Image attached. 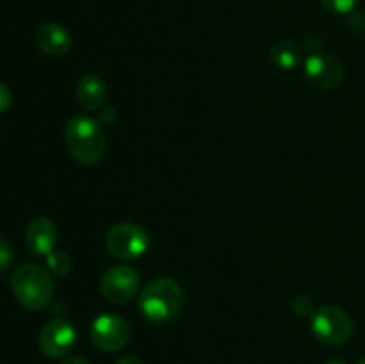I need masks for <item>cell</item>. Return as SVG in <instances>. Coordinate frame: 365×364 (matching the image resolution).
Returning a JSON list of instances; mask_svg holds the SVG:
<instances>
[{
  "label": "cell",
  "mask_w": 365,
  "mask_h": 364,
  "mask_svg": "<svg viewBox=\"0 0 365 364\" xmlns=\"http://www.w3.org/2000/svg\"><path fill=\"white\" fill-rule=\"evenodd\" d=\"M14 263V250L6 238H0V271L9 270Z\"/></svg>",
  "instance_id": "obj_16"
},
{
  "label": "cell",
  "mask_w": 365,
  "mask_h": 364,
  "mask_svg": "<svg viewBox=\"0 0 365 364\" xmlns=\"http://www.w3.org/2000/svg\"><path fill=\"white\" fill-rule=\"evenodd\" d=\"M114 118H116V109L114 107H107V109H102L98 114V121L102 125L113 123Z\"/></svg>",
  "instance_id": "obj_19"
},
{
  "label": "cell",
  "mask_w": 365,
  "mask_h": 364,
  "mask_svg": "<svg viewBox=\"0 0 365 364\" xmlns=\"http://www.w3.org/2000/svg\"><path fill=\"white\" fill-rule=\"evenodd\" d=\"M89 338H91L93 345L102 352H118L128 343L130 327H128L127 320L118 314H100L93 320Z\"/></svg>",
  "instance_id": "obj_7"
},
{
  "label": "cell",
  "mask_w": 365,
  "mask_h": 364,
  "mask_svg": "<svg viewBox=\"0 0 365 364\" xmlns=\"http://www.w3.org/2000/svg\"><path fill=\"white\" fill-rule=\"evenodd\" d=\"M314 338L323 345H342L353 334V320L344 309L337 305H323L314 310L310 320Z\"/></svg>",
  "instance_id": "obj_4"
},
{
  "label": "cell",
  "mask_w": 365,
  "mask_h": 364,
  "mask_svg": "<svg viewBox=\"0 0 365 364\" xmlns=\"http://www.w3.org/2000/svg\"><path fill=\"white\" fill-rule=\"evenodd\" d=\"M77 98L88 111H98L107 98V84L95 74L84 75L77 84Z\"/></svg>",
  "instance_id": "obj_12"
},
{
  "label": "cell",
  "mask_w": 365,
  "mask_h": 364,
  "mask_svg": "<svg viewBox=\"0 0 365 364\" xmlns=\"http://www.w3.org/2000/svg\"><path fill=\"white\" fill-rule=\"evenodd\" d=\"M305 77L310 84L321 89H334L344 81V68L341 61L335 59L330 54H317L307 57Z\"/></svg>",
  "instance_id": "obj_9"
},
{
  "label": "cell",
  "mask_w": 365,
  "mask_h": 364,
  "mask_svg": "<svg viewBox=\"0 0 365 364\" xmlns=\"http://www.w3.org/2000/svg\"><path fill=\"white\" fill-rule=\"evenodd\" d=\"M11 102H13V95H11V89L7 88L4 82H0V114L6 113L9 109Z\"/></svg>",
  "instance_id": "obj_18"
},
{
  "label": "cell",
  "mask_w": 365,
  "mask_h": 364,
  "mask_svg": "<svg viewBox=\"0 0 365 364\" xmlns=\"http://www.w3.org/2000/svg\"><path fill=\"white\" fill-rule=\"evenodd\" d=\"M25 241L29 250L36 256L46 257L53 252L57 241V227L50 218L38 216L29 223L25 232Z\"/></svg>",
  "instance_id": "obj_10"
},
{
  "label": "cell",
  "mask_w": 365,
  "mask_h": 364,
  "mask_svg": "<svg viewBox=\"0 0 365 364\" xmlns=\"http://www.w3.org/2000/svg\"><path fill=\"white\" fill-rule=\"evenodd\" d=\"M114 364H143V363H141V359H138V357L125 355V357H121V359H118Z\"/></svg>",
  "instance_id": "obj_21"
},
{
  "label": "cell",
  "mask_w": 365,
  "mask_h": 364,
  "mask_svg": "<svg viewBox=\"0 0 365 364\" xmlns=\"http://www.w3.org/2000/svg\"><path fill=\"white\" fill-rule=\"evenodd\" d=\"M11 288L18 302L29 310H41L48 305L56 289L50 271L34 263L21 264L14 270Z\"/></svg>",
  "instance_id": "obj_3"
},
{
  "label": "cell",
  "mask_w": 365,
  "mask_h": 364,
  "mask_svg": "<svg viewBox=\"0 0 365 364\" xmlns=\"http://www.w3.org/2000/svg\"><path fill=\"white\" fill-rule=\"evenodd\" d=\"M184 289L175 278L157 277L139 293V310L152 323H166L184 309Z\"/></svg>",
  "instance_id": "obj_1"
},
{
  "label": "cell",
  "mask_w": 365,
  "mask_h": 364,
  "mask_svg": "<svg viewBox=\"0 0 365 364\" xmlns=\"http://www.w3.org/2000/svg\"><path fill=\"white\" fill-rule=\"evenodd\" d=\"M139 285H141L139 273L127 264L110 266L100 278V293L103 298L118 305L134 298L139 293Z\"/></svg>",
  "instance_id": "obj_6"
},
{
  "label": "cell",
  "mask_w": 365,
  "mask_h": 364,
  "mask_svg": "<svg viewBox=\"0 0 365 364\" xmlns=\"http://www.w3.org/2000/svg\"><path fill=\"white\" fill-rule=\"evenodd\" d=\"M356 364H365V359H360L359 363H356Z\"/></svg>",
  "instance_id": "obj_23"
},
{
  "label": "cell",
  "mask_w": 365,
  "mask_h": 364,
  "mask_svg": "<svg viewBox=\"0 0 365 364\" xmlns=\"http://www.w3.org/2000/svg\"><path fill=\"white\" fill-rule=\"evenodd\" d=\"M321 4L334 14H348L353 11L356 0H321Z\"/></svg>",
  "instance_id": "obj_15"
},
{
  "label": "cell",
  "mask_w": 365,
  "mask_h": 364,
  "mask_svg": "<svg viewBox=\"0 0 365 364\" xmlns=\"http://www.w3.org/2000/svg\"><path fill=\"white\" fill-rule=\"evenodd\" d=\"M38 46L46 56H66L71 50V34L61 24H45L36 34Z\"/></svg>",
  "instance_id": "obj_11"
},
{
  "label": "cell",
  "mask_w": 365,
  "mask_h": 364,
  "mask_svg": "<svg viewBox=\"0 0 365 364\" xmlns=\"http://www.w3.org/2000/svg\"><path fill=\"white\" fill-rule=\"evenodd\" d=\"M292 307H294L296 313L302 314V316H307V314H310V316H312V314H314V302L307 295L296 296Z\"/></svg>",
  "instance_id": "obj_17"
},
{
  "label": "cell",
  "mask_w": 365,
  "mask_h": 364,
  "mask_svg": "<svg viewBox=\"0 0 365 364\" xmlns=\"http://www.w3.org/2000/svg\"><path fill=\"white\" fill-rule=\"evenodd\" d=\"M271 59L282 70H292L302 61V49L298 43L291 41V39H282L271 49Z\"/></svg>",
  "instance_id": "obj_13"
},
{
  "label": "cell",
  "mask_w": 365,
  "mask_h": 364,
  "mask_svg": "<svg viewBox=\"0 0 365 364\" xmlns=\"http://www.w3.org/2000/svg\"><path fill=\"white\" fill-rule=\"evenodd\" d=\"M46 266H48L50 273L57 275V277H66L71 271V259L63 250H53L52 253L46 256Z\"/></svg>",
  "instance_id": "obj_14"
},
{
  "label": "cell",
  "mask_w": 365,
  "mask_h": 364,
  "mask_svg": "<svg viewBox=\"0 0 365 364\" xmlns=\"http://www.w3.org/2000/svg\"><path fill=\"white\" fill-rule=\"evenodd\" d=\"M38 345L43 355L50 359L66 357L77 345V328L64 318H53L39 332Z\"/></svg>",
  "instance_id": "obj_8"
},
{
  "label": "cell",
  "mask_w": 365,
  "mask_h": 364,
  "mask_svg": "<svg viewBox=\"0 0 365 364\" xmlns=\"http://www.w3.org/2000/svg\"><path fill=\"white\" fill-rule=\"evenodd\" d=\"M324 364H344V363H342V360H339V359H331V360H327Z\"/></svg>",
  "instance_id": "obj_22"
},
{
  "label": "cell",
  "mask_w": 365,
  "mask_h": 364,
  "mask_svg": "<svg viewBox=\"0 0 365 364\" xmlns=\"http://www.w3.org/2000/svg\"><path fill=\"white\" fill-rule=\"evenodd\" d=\"M61 364H91V363H89L86 357L75 355V357H68V359H64Z\"/></svg>",
  "instance_id": "obj_20"
},
{
  "label": "cell",
  "mask_w": 365,
  "mask_h": 364,
  "mask_svg": "<svg viewBox=\"0 0 365 364\" xmlns=\"http://www.w3.org/2000/svg\"><path fill=\"white\" fill-rule=\"evenodd\" d=\"M64 143L77 163L95 164L106 153V134L102 123L91 116L78 114L64 127Z\"/></svg>",
  "instance_id": "obj_2"
},
{
  "label": "cell",
  "mask_w": 365,
  "mask_h": 364,
  "mask_svg": "<svg viewBox=\"0 0 365 364\" xmlns=\"http://www.w3.org/2000/svg\"><path fill=\"white\" fill-rule=\"evenodd\" d=\"M150 239L145 228L134 221H121L107 231L106 248L113 257L121 261H134L145 256Z\"/></svg>",
  "instance_id": "obj_5"
}]
</instances>
